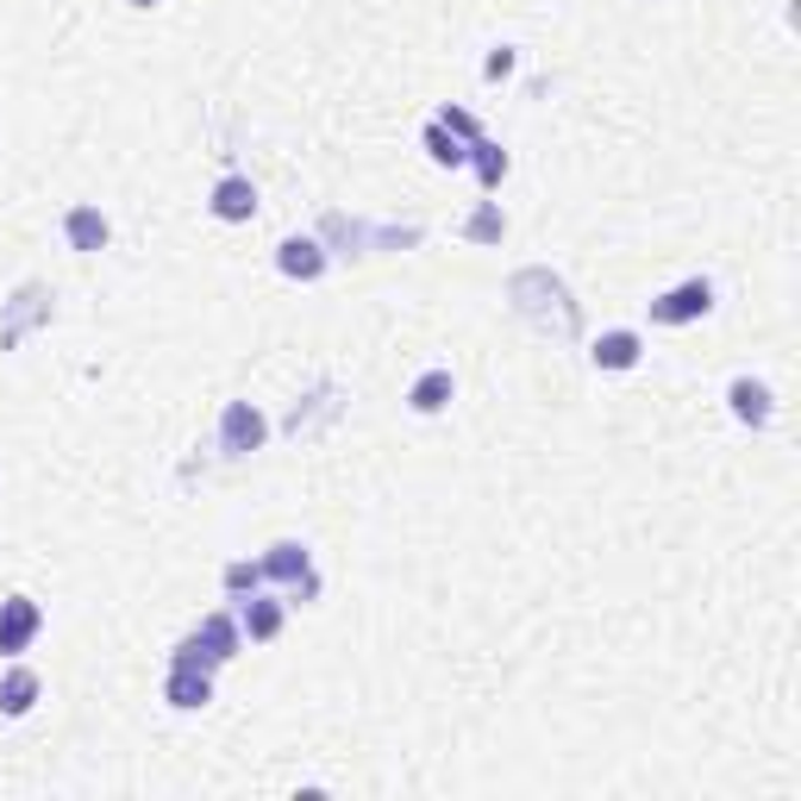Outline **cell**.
I'll list each match as a JSON object with an SVG mask.
<instances>
[{
  "instance_id": "obj_8",
  "label": "cell",
  "mask_w": 801,
  "mask_h": 801,
  "mask_svg": "<svg viewBox=\"0 0 801 801\" xmlns=\"http://www.w3.org/2000/svg\"><path fill=\"white\" fill-rule=\"evenodd\" d=\"M32 702H39V670H7V683H0V714H32Z\"/></svg>"
},
{
  "instance_id": "obj_2",
  "label": "cell",
  "mask_w": 801,
  "mask_h": 801,
  "mask_svg": "<svg viewBox=\"0 0 801 801\" xmlns=\"http://www.w3.org/2000/svg\"><path fill=\"white\" fill-rule=\"evenodd\" d=\"M263 445V413L251 408V401H232V408L219 413V451L226 457H245V451Z\"/></svg>"
},
{
  "instance_id": "obj_7",
  "label": "cell",
  "mask_w": 801,
  "mask_h": 801,
  "mask_svg": "<svg viewBox=\"0 0 801 801\" xmlns=\"http://www.w3.org/2000/svg\"><path fill=\"white\" fill-rule=\"evenodd\" d=\"M275 263H282V275H301V282H313V275L326 270V251H320V238H289V245L275 251Z\"/></svg>"
},
{
  "instance_id": "obj_22",
  "label": "cell",
  "mask_w": 801,
  "mask_h": 801,
  "mask_svg": "<svg viewBox=\"0 0 801 801\" xmlns=\"http://www.w3.org/2000/svg\"><path fill=\"white\" fill-rule=\"evenodd\" d=\"M132 7H156V0H132Z\"/></svg>"
},
{
  "instance_id": "obj_3",
  "label": "cell",
  "mask_w": 801,
  "mask_h": 801,
  "mask_svg": "<svg viewBox=\"0 0 801 801\" xmlns=\"http://www.w3.org/2000/svg\"><path fill=\"white\" fill-rule=\"evenodd\" d=\"M39 626H44L39 602H25V595L0 602V651H7V658H20V651L39 639Z\"/></svg>"
},
{
  "instance_id": "obj_4",
  "label": "cell",
  "mask_w": 801,
  "mask_h": 801,
  "mask_svg": "<svg viewBox=\"0 0 801 801\" xmlns=\"http://www.w3.org/2000/svg\"><path fill=\"white\" fill-rule=\"evenodd\" d=\"M707 307H714V289H707V282H683L676 294L651 301V320H658V326H683V320H702Z\"/></svg>"
},
{
  "instance_id": "obj_14",
  "label": "cell",
  "mask_w": 801,
  "mask_h": 801,
  "mask_svg": "<svg viewBox=\"0 0 801 801\" xmlns=\"http://www.w3.org/2000/svg\"><path fill=\"white\" fill-rule=\"evenodd\" d=\"M408 401H413V413H439L451 401V370H426L420 382H413Z\"/></svg>"
},
{
  "instance_id": "obj_15",
  "label": "cell",
  "mask_w": 801,
  "mask_h": 801,
  "mask_svg": "<svg viewBox=\"0 0 801 801\" xmlns=\"http://www.w3.org/2000/svg\"><path fill=\"white\" fill-rule=\"evenodd\" d=\"M44 313H51V301H44V289H25V294H20V307H13V320L0 326V345H13V338H20L25 326H32V320H44Z\"/></svg>"
},
{
  "instance_id": "obj_21",
  "label": "cell",
  "mask_w": 801,
  "mask_h": 801,
  "mask_svg": "<svg viewBox=\"0 0 801 801\" xmlns=\"http://www.w3.org/2000/svg\"><path fill=\"white\" fill-rule=\"evenodd\" d=\"M508 69H513V51H495V57H489V82H501Z\"/></svg>"
},
{
  "instance_id": "obj_9",
  "label": "cell",
  "mask_w": 801,
  "mask_h": 801,
  "mask_svg": "<svg viewBox=\"0 0 801 801\" xmlns=\"http://www.w3.org/2000/svg\"><path fill=\"white\" fill-rule=\"evenodd\" d=\"M63 232H69V245H76V251H100V245H107V219L95 214V207H76V214L63 219Z\"/></svg>"
},
{
  "instance_id": "obj_19",
  "label": "cell",
  "mask_w": 801,
  "mask_h": 801,
  "mask_svg": "<svg viewBox=\"0 0 801 801\" xmlns=\"http://www.w3.org/2000/svg\"><path fill=\"white\" fill-rule=\"evenodd\" d=\"M263 583V564H226V588L232 595H245V588H257Z\"/></svg>"
},
{
  "instance_id": "obj_11",
  "label": "cell",
  "mask_w": 801,
  "mask_h": 801,
  "mask_svg": "<svg viewBox=\"0 0 801 801\" xmlns=\"http://www.w3.org/2000/svg\"><path fill=\"white\" fill-rule=\"evenodd\" d=\"M238 632L245 639H275L282 632V602H245L238 607Z\"/></svg>"
},
{
  "instance_id": "obj_6",
  "label": "cell",
  "mask_w": 801,
  "mask_h": 801,
  "mask_svg": "<svg viewBox=\"0 0 801 801\" xmlns=\"http://www.w3.org/2000/svg\"><path fill=\"white\" fill-rule=\"evenodd\" d=\"M214 214L226 219V226H238V219H251V214H257V188H251L245 176H226V182L214 188Z\"/></svg>"
},
{
  "instance_id": "obj_20",
  "label": "cell",
  "mask_w": 801,
  "mask_h": 801,
  "mask_svg": "<svg viewBox=\"0 0 801 801\" xmlns=\"http://www.w3.org/2000/svg\"><path fill=\"white\" fill-rule=\"evenodd\" d=\"M464 232H469V238H501V214H495V207H476Z\"/></svg>"
},
{
  "instance_id": "obj_12",
  "label": "cell",
  "mask_w": 801,
  "mask_h": 801,
  "mask_svg": "<svg viewBox=\"0 0 801 801\" xmlns=\"http://www.w3.org/2000/svg\"><path fill=\"white\" fill-rule=\"evenodd\" d=\"M726 394H733V413H739V420H751V426H764V420H770V389H764V382L739 376Z\"/></svg>"
},
{
  "instance_id": "obj_18",
  "label": "cell",
  "mask_w": 801,
  "mask_h": 801,
  "mask_svg": "<svg viewBox=\"0 0 801 801\" xmlns=\"http://www.w3.org/2000/svg\"><path fill=\"white\" fill-rule=\"evenodd\" d=\"M439 126H445V132H457V138H469V144L483 138V132H476V119H469L464 107H439Z\"/></svg>"
},
{
  "instance_id": "obj_16",
  "label": "cell",
  "mask_w": 801,
  "mask_h": 801,
  "mask_svg": "<svg viewBox=\"0 0 801 801\" xmlns=\"http://www.w3.org/2000/svg\"><path fill=\"white\" fill-rule=\"evenodd\" d=\"M469 151H476V182H483V188H501V176H508V151L489 144V138H476Z\"/></svg>"
},
{
  "instance_id": "obj_10",
  "label": "cell",
  "mask_w": 801,
  "mask_h": 801,
  "mask_svg": "<svg viewBox=\"0 0 801 801\" xmlns=\"http://www.w3.org/2000/svg\"><path fill=\"white\" fill-rule=\"evenodd\" d=\"M595 364L602 370H632L639 364V333H602L595 338Z\"/></svg>"
},
{
  "instance_id": "obj_17",
  "label": "cell",
  "mask_w": 801,
  "mask_h": 801,
  "mask_svg": "<svg viewBox=\"0 0 801 801\" xmlns=\"http://www.w3.org/2000/svg\"><path fill=\"white\" fill-rule=\"evenodd\" d=\"M426 156H432V163H445V170H451V163H464V144H457V132H445V126H439V119H432V126H426Z\"/></svg>"
},
{
  "instance_id": "obj_5",
  "label": "cell",
  "mask_w": 801,
  "mask_h": 801,
  "mask_svg": "<svg viewBox=\"0 0 801 801\" xmlns=\"http://www.w3.org/2000/svg\"><path fill=\"white\" fill-rule=\"evenodd\" d=\"M170 707H207V695H214V670H188V664H176L170 670Z\"/></svg>"
},
{
  "instance_id": "obj_1",
  "label": "cell",
  "mask_w": 801,
  "mask_h": 801,
  "mask_svg": "<svg viewBox=\"0 0 801 801\" xmlns=\"http://www.w3.org/2000/svg\"><path fill=\"white\" fill-rule=\"evenodd\" d=\"M263 576H270V583H282V588L294 595V602H307V595H320V576H313L307 551L294 545V539L270 545V558H263Z\"/></svg>"
},
{
  "instance_id": "obj_13",
  "label": "cell",
  "mask_w": 801,
  "mask_h": 801,
  "mask_svg": "<svg viewBox=\"0 0 801 801\" xmlns=\"http://www.w3.org/2000/svg\"><path fill=\"white\" fill-rule=\"evenodd\" d=\"M201 646L214 651L219 664H226V658H232L238 651V639H245V632H238V620H226V614H214V620H201V632H195Z\"/></svg>"
}]
</instances>
